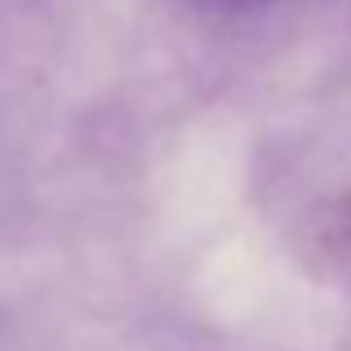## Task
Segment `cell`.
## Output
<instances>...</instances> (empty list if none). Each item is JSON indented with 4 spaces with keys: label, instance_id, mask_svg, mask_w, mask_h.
Masks as SVG:
<instances>
[{
    "label": "cell",
    "instance_id": "1",
    "mask_svg": "<svg viewBox=\"0 0 351 351\" xmlns=\"http://www.w3.org/2000/svg\"><path fill=\"white\" fill-rule=\"evenodd\" d=\"M200 9H214V14H254V9H267L271 0H196Z\"/></svg>",
    "mask_w": 351,
    "mask_h": 351
}]
</instances>
